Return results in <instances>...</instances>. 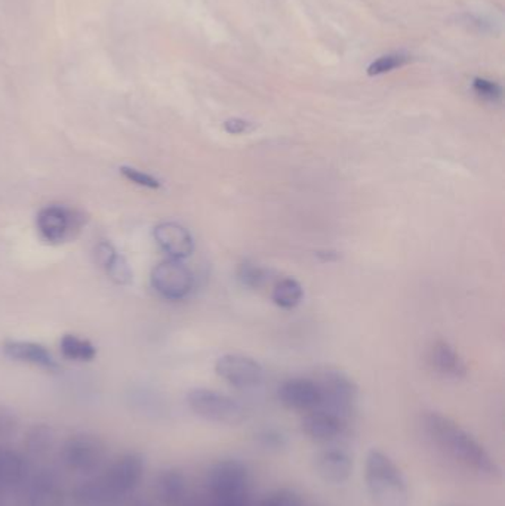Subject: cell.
<instances>
[{
	"label": "cell",
	"instance_id": "4dcf8cb0",
	"mask_svg": "<svg viewBox=\"0 0 505 506\" xmlns=\"http://www.w3.org/2000/svg\"><path fill=\"white\" fill-rule=\"evenodd\" d=\"M224 129L230 135H242V133H251L253 129V124L248 122V120L232 117V119L224 122Z\"/></svg>",
	"mask_w": 505,
	"mask_h": 506
},
{
	"label": "cell",
	"instance_id": "ba28073f",
	"mask_svg": "<svg viewBox=\"0 0 505 506\" xmlns=\"http://www.w3.org/2000/svg\"><path fill=\"white\" fill-rule=\"evenodd\" d=\"M85 218L79 210L51 204L38 213V230L47 242L63 243L81 231Z\"/></svg>",
	"mask_w": 505,
	"mask_h": 506
},
{
	"label": "cell",
	"instance_id": "7402d4cb",
	"mask_svg": "<svg viewBox=\"0 0 505 506\" xmlns=\"http://www.w3.org/2000/svg\"><path fill=\"white\" fill-rule=\"evenodd\" d=\"M271 298H273V303L283 310H292L300 305L301 301L304 298V289L300 281L287 277L274 285Z\"/></svg>",
	"mask_w": 505,
	"mask_h": 506
},
{
	"label": "cell",
	"instance_id": "ac0fdd59",
	"mask_svg": "<svg viewBox=\"0 0 505 506\" xmlns=\"http://www.w3.org/2000/svg\"><path fill=\"white\" fill-rule=\"evenodd\" d=\"M428 363L432 371L448 379H463L466 374V364L463 357L445 340H437L428 353Z\"/></svg>",
	"mask_w": 505,
	"mask_h": 506
},
{
	"label": "cell",
	"instance_id": "30bf717a",
	"mask_svg": "<svg viewBox=\"0 0 505 506\" xmlns=\"http://www.w3.org/2000/svg\"><path fill=\"white\" fill-rule=\"evenodd\" d=\"M215 372L232 387L248 390L261 385L264 369L261 364L242 354H226L215 363Z\"/></svg>",
	"mask_w": 505,
	"mask_h": 506
},
{
	"label": "cell",
	"instance_id": "603a6c76",
	"mask_svg": "<svg viewBox=\"0 0 505 506\" xmlns=\"http://www.w3.org/2000/svg\"><path fill=\"white\" fill-rule=\"evenodd\" d=\"M61 353L65 358L74 362H90L97 356V348L88 339L76 335H64L60 342Z\"/></svg>",
	"mask_w": 505,
	"mask_h": 506
},
{
	"label": "cell",
	"instance_id": "3957f363",
	"mask_svg": "<svg viewBox=\"0 0 505 506\" xmlns=\"http://www.w3.org/2000/svg\"><path fill=\"white\" fill-rule=\"evenodd\" d=\"M364 483L373 505L409 506L407 478L384 451L369 450L364 460Z\"/></svg>",
	"mask_w": 505,
	"mask_h": 506
},
{
	"label": "cell",
	"instance_id": "d6986e66",
	"mask_svg": "<svg viewBox=\"0 0 505 506\" xmlns=\"http://www.w3.org/2000/svg\"><path fill=\"white\" fill-rule=\"evenodd\" d=\"M95 260L117 285H129L133 281V270L129 267L128 261L124 260V255H120L112 243H99L95 247Z\"/></svg>",
	"mask_w": 505,
	"mask_h": 506
},
{
	"label": "cell",
	"instance_id": "8fae6325",
	"mask_svg": "<svg viewBox=\"0 0 505 506\" xmlns=\"http://www.w3.org/2000/svg\"><path fill=\"white\" fill-rule=\"evenodd\" d=\"M312 462L317 476L330 485H343L348 481L355 469L350 451L337 444H328L321 449L314 455Z\"/></svg>",
	"mask_w": 505,
	"mask_h": 506
},
{
	"label": "cell",
	"instance_id": "e0dca14e",
	"mask_svg": "<svg viewBox=\"0 0 505 506\" xmlns=\"http://www.w3.org/2000/svg\"><path fill=\"white\" fill-rule=\"evenodd\" d=\"M29 476V462L21 451L0 446V493L17 489Z\"/></svg>",
	"mask_w": 505,
	"mask_h": 506
},
{
	"label": "cell",
	"instance_id": "9a60e30c",
	"mask_svg": "<svg viewBox=\"0 0 505 506\" xmlns=\"http://www.w3.org/2000/svg\"><path fill=\"white\" fill-rule=\"evenodd\" d=\"M156 243L167 252L172 260L183 261L194 251L193 236L178 222H160L153 231Z\"/></svg>",
	"mask_w": 505,
	"mask_h": 506
},
{
	"label": "cell",
	"instance_id": "2e32d148",
	"mask_svg": "<svg viewBox=\"0 0 505 506\" xmlns=\"http://www.w3.org/2000/svg\"><path fill=\"white\" fill-rule=\"evenodd\" d=\"M4 353L13 362L27 363L45 371H58L60 367L47 347L30 340H8L4 342Z\"/></svg>",
	"mask_w": 505,
	"mask_h": 506
},
{
	"label": "cell",
	"instance_id": "d4e9b609",
	"mask_svg": "<svg viewBox=\"0 0 505 506\" xmlns=\"http://www.w3.org/2000/svg\"><path fill=\"white\" fill-rule=\"evenodd\" d=\"M411 61L409 56L405 54H389V56H382L378 60L373 61L372 64L369 65L368 76H381L386 73L393 72L396 68L403 67Z\"/></svg>",
	"mask_w": 505,
	"mask_h": 506
},
{
	"label": "cell",
	"instance_id": "f1b7e54d",
	"mask_svg": "<svg viewBox=\"0 0 505 506\" xmlns=\"http://www.w3.org/2000/svg\"><path fill=\"white\" fill-rule=\"evenodd\" d=\"M120 174L128 179L129 183L137 184L140 187L150 188V190H158L160 188V181L155 178L153 175L142 172V170L135 169L131 167H120Z\"/></svg>",
	"mask_w": 505,
	"mask_h": 506
},
{
	"label": "cell",
	"instance_id": "4316f807",
	"mask_svg": "<svg viewBox=\"0 0 505 506\" xmlns=\"http://www.w3.org/2000/svg\"><path fill=\"white\" fill-rule=\"evenodd\" d=\"M260 506H304V503L294 490L278 489L267 494Z\"/></svg>",
	"mask_w": 505,
	"mask_h": 506
},
{
	"label": "cell",
	"instance_id": "8992f818",
	"mask_svg": "<svg viewBox=\"0 0 505 506\" xmlns=\"http://www.w3.org/2000/svg\"><path fill=\"white\" fill-rule=\"evenodd\" d=\"M190 410L208 422L237 425L246 416L244 406L233 397L210 388H194L187 394Z\"/></svg>",
	"mask_w": 505,
	"mask_h": 506
},
{
	"label": "cell",
	"instance_id": "277c9868",
	"mask_svg": "<svg viewBox=\"0 0 505 506\" xmlns=\"http://www.w3.org/2000/svg\"><path fill=\"white\" fill-rule=\"evenodd\" d=\"M107 444L92 433L70 435L60 449L61 464L70 473L92 476L107 462Z\"/></svg>",
	"mask_w": 505,
	"mask_h": 506
},
{
	"label": "cell",
	"instance_id": "9c48e42d",
	"mask_svg": "<svg viewBox=\"0 0 505 506\" xmlns=\"http://www.w3.org/2000/svg\"><path fill=\"white\" fill-rule=\"evenodd\" d=\"M151 286L160 296L169 301H180L193 289V274L180 260L162 261L151 271Z\"/></svg>",
	"mask_w": 505,
	"mask_h": 506
},
{
	"label": "cell",
	"instance_id": "6da1fadb",
	"mask_svg": "<svg viewBox=\"0 0 505 506\" xmlns=\"http://www.w3.org/2000/svg\"><path fill=\"white\" fill-rule=\"evenodd\" d=\"M421 424L428 440L457 464L480 476H501L500 465L486 447L454 419L439 412H425Z\"/></svg>",
	"mask_w": 505,
	"mask_h": 506
},
{
	"label": "cell",
	"instance_id": "44dd1931",
	"mask_svg": "<svg viewBox=\"0 0 505 506\" xmlns=\"http://www.w3.org/2000/svg\"><path fill=\"white\" fill-rule=\"evenodd\" d=\"M56 446V431L47 424H35L27 430L24 449L33 458H45Z\"/></svg>",
	"mask_w": 505,
	"mask_h": 506
},
{
	"label": "cell",
	"instance_id": "f546056e",
	"mask_svg": "<svg viewBox=\"0 0 505 506\" xmlns=\"http://www.w3.org/2000/svg\"><path fill=\"white\" fill-rule=\"evenodd\" d=\"M20 430V419L11 408L0 406V440L13 439Z\"/></svg>",
	"mask_w": 505,
	"mask_h": 506
},
{
	"label": "cell",
	"instance_id": "ffe728a7",
	"mask_svg": "<svg viewBox=\"0 0 505 506\" xmlns=\"http://www.w3.org/2000/svg\"><path fill=\"white\" fill-rule=\"evenodd\" d=\"M155 485L156 494L163 505H180L187 494V478L178 468H167L160 471Z\"/></svg>",
	"mask_w": 505,
	"mask_h": 506
},
{
	"label": "cell",
	"instance_id": "4fadbf2b",
	"mask_svg": "<svg viewBox=\"0 0 505 506\" xmlns=\"http://www.w3.org/2000/svg\"><path fill=\"white\" fill-rule=\"evenodd\" d=\"M278 400L291 410L312 412L321 407V387L309 378L287 379L278 388Z\"/></svg>",
	"mask_w": 505,
	"mask_h": 506
},
{
	"label": "cell",
	"instance_id": "52a82bcc",
	"mask_svg": "<svg viewBox=\"0 0 505 506\" xmlns=\"http://www.w3.org/2000/svg\"><path fill=\"white\" fill-rule=\"evenodd\" d=\"M317 383L321 391V407L348 421L359 400V390L353 379L343 372L328 371L321 374Z\"/></svg>",
	"mask_w": 505,
	"mask_h": 506
},
{
	"label": "cell",
	"instance_id": "7a4b0ae2",
	"mask_svg": "<svg viewBox=\"0 0 505 506\" xmlns=\"http://www.w3.org/2000/svg\"><path fill=\"white\" fill-rule=\"evenodd\" d=\"M146 473V459L138 451H124L110 464L88 476L74 499L81 506H108L133 493Z\"/></svg>",
	"mask_w": 505,
	"mask_h": 506
},
{
	"label": "cell",
	"instance_id": "7c38bea8",
	"mask_svg": "<svg viewBox=\"0 0 505 506\" xmlns=\"http://www.w3.org/2000/svg\"><path fill=\"white\" fill-rule=\"evenodd\" d=\"M301 431L312 442L332 444L346 434L347 419L326 408H316L305 413L301 421Z\"/></svg>",
	"mask_w": 505,
	"mask_h": 506
},
{
	"label": "cell",
	"instance_id": "5bb4252c",
	"mask_svg": "<svg viewBox=\"0 0 505 506\" xmlns=\"http://www.w3.org/2000/svg\"><path fill=\"white\" fill-rule=\"evenodd\" d=\"M29 506H64L63 480L52 469H40L29 483Z\"/></svg>",
	"mask_w": 505,
	"mask_h": 506
},
{
	"label": "cell",
	"instance_id": "484cf974",
	"mask_svg": "<svg viewBox=\"0 0 505 506\" xmlns=\"http://www.w3.org/2000/svg\"><path fill=\"white\" fill-rule=\"evenodd\" d=\"M255 440L262 449L270 451L287 450L289 446L287 435L276 428H262L255 434Z\"/></svg>",
	"mask_w": 505,
	"mask_h": 506
},
{
	"label": "cell",
	"instance_id": "5b68a950",
	"mask_svg": "<svg viewBox=\"0 0 505 506\" xmlns=\"http://www.w3.org/2000/svg\"><path fill=\"white\" fill-rule=\"evenodd\" d=\"M206 487L217 503L244 502L249 487L248 468L237 459L218 460L208 471Z\"/></svg>",
	"mask_w": 505,
	"mask_h": 506
},
{
	"label": "cell",
	"instance_id": "cb8c5ba5",
	"mask_svg": "<svg viewBox=\"0 0 505 506\" xmlns=\"http://www.w3.org/2000/svg\"><path fill=\"white\" fill-rule=\"evenodd\" d=\"M235 276H237V280L244 287L260 289V287L266 285L267 279H269V271L261 265L251 262V261H244V262H240L237 265Z\"/></svg>",
	"mask_w": 505,
	"mask_h": 506
},
{
	"label": "cell",
	"instance_id": "1f68e13d",
	"mask_svg": "<svg viewBox=\"0 0 505 506\" xmlns=\"http://www.w3.org/2000/svg\"><path fill=\"white\" fill-rule=\"evenodd\" d=\"M217 506H246L244 502H221L217 503Z\"/></svg>",
	"mask_w": 505,
	"mask_h": 506
},
{
	"label": "cell",
	"instance_id": "83f0119b",
	"mask_svg": "<svg viewBox=\"0 0 505 506\" xmlns=\"http://www.w3.org/2000/svg\"><path fill=\"white\" fill-rule=\"evenodd\" d=\"M473 90L479 99L488 102H498L502 99L501 86L484 77H475L473 81Z\"/></svg>",
	"mask_w": 505,
	"mask_h": 506
}]
</instances>
